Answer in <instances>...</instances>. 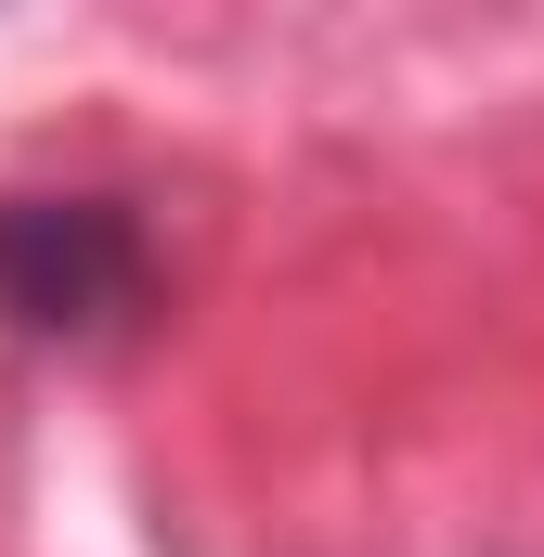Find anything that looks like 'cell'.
<instances>
[{
	"mask_svg": "<svg viewBox=\"0 0 544 557\" xmlns=\"http://www.w3.org/2000/svg\"><path fill=\"white\" fill-rule=\"evenodd\" d=\"M156 324V221L118 182H26L0 195V337L26 350H118Z\"/></svg>",
	"mask_w": 544,
	"mask_h": 557,
	"instance_id": "cell-1",
	"label": "cell"
}]
</instances>
